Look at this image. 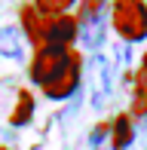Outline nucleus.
Returning <instances> with one entry per match:
<instances>
[{
	"mask_svg": "<svg viewBox=\"0 0 147 150\" xmlns=\"http://www.w3.org/2000/svg\"><path fill=\"white\" fill-rule=\"evenodd\" d=\"M110 28L123 43L147 40V3L144 0H113L110 3Z\"/></svg>",
	"mask_w": 147,
	"mask_h": 150,
	"instance_id": "nucleus-1",
	"label": "nucleus"
},
{
	"mask_svg": "<svg viewBox=\"0 0 147 150\" xmlns=\"http://www.w3.org/2000/svg\"><path fill=\"white\" fill-rule=\"evenodd\" d=\"M71 55H74V49L37 46L34 55H31V61H28V77H31V83L43 89V86H46V83H49V80H52V77H55V74L71 61Z\"/></svg>",
	"mask_w": 147,
	"mask_h": 150,
	"instance_id": "nucleus-2",
	"label": "nucleus"
},
{
	"mask_svg": "<svg viewBox=\"0 0 147 150\" xmlns=\"http://www.w3.org/2000/svg\"><path fill=\"white\" fill-rule=\"evenodd\" d=\"M80 80H83V61H80V55L74 52L71 61L40 92H43V98H49V101H68V98H74V95L80 92Z\"/></svg>",
	"mask_w": 147,
	"mask_h": 150,
	"instance_id": "nucleus-3",
	"label": "nucleus"
},
{
	"mask_svg": "<svg viewBox=\"0 0 147 150\" xmlns=\"http://www.w3.org/2000/svg\"><path fill=\"white\" fill-rule=\"evenodd\" d=\"M113 95V61L104 52L92 58V107H104Z\"/></svg>",
	"mask_w": 147,
	"mask_h": 150,
	"instance_id": "nucleus-4",
	"label": "nucleus"
},
{
	"mask_svg": "<svg viewBox=\"0 0 147 150\" xmlns=\"http://www.w3.org/2000/svg\"><path fill=\"white\" fill-rule=\"evenodd\" d=\"M77 40V16H55L46 22L43 46H58V49H74Z\"/></svg>",
	"mask_w": 147,
	"mask_h": 150,
	"instance_id": "nucleus-5",
	"label": "nucleus"
},
{
	"mask_svg": "<svg viewBox=\"0 0 147 150\" xmlns=\"http://www.w3.org/2000/svg\"><path fill=\"white\" fill-rule=\"evenodd\" d=\"M18 18H22V37H25V43H31L37 49V46H43V34H46V22L49 18L46 16H40V12L34 9V3H25L22 9H18Z\"/></svg>",
	"mask_w": 147,
	"mask_h": 150,
	"instance_id": "nucleus-6",
	"label": "nucleus"
},
{
	"mask_svg": "<svg viewBox=\"0 0 147 150\" xmlns=\"http://www.w3.org/2000/svg\"><path fill=\"white\" fill-rule=\"evenodd\" d=\"M77 40L86 46V49L98 52L104 43V12L101 16H86V18H77Z\"/></svg>",
	"mask_w": 147,
	"mask_h": 150,
	"instance_id": "nucleus-7",
	"label": "nucleus"
},
{
	"mask_svg": "<svg viewBox=\"0 0 147 150\" xmlns=\"http://www.w3.org/2000/svg\"><path fill=\"white\" fill-rule=\"evenodd\" d=\"M34 110H37L34 92H31V89H18V92H16V104H12L6 122H9L12 129H25L31 120H34Z\"/></svg>",
	"mask_w": 147,
	"mask_h": 150,
	"instance_id": "nucleus-8",
	"label": "nucleus"
},
{
	"mask_svg": "<svg viewBox=\"0 0 147 150\" xmlns=\"http://www.w3.org/2000/svg\"><path fill=\"white\" fill-rule=\"evenodd\" d=\"M135 141V120L132 113H117L110 120V150H129Z\"/></svg>",
	"mask_w": 147,
	"mask_h": 150,
	"instance_id": "nucleus-9",
	"label": "nucleus"
},
{
	"mask_svg": "<svg viewBox=\"0 0 147 150\" xmlns=\"http://www.w3.org/2000/svg\"><path fill=\"white\" fill-rule=\"evenodd\" d=\"M0 58H6V61L25 58V37L16 25H0Z\"/></svg>",
	"mask_w": 147,
	"mask_h": 150,
	"instance_id": "nucleus-10",
	"label": "nucleus"
},
{
	"mask_svg": "<svg viewBox=\"0 0 147 150\" xmlns=\"http://www.w3.org/2000/svg\"><path fill=\"white\" fill-rule=\"evenodd\" d=\"M132 120L141 117L147 120V55L141 58V67L135 74V89H132V107H129Z\"/></svg>",
	"mask_w": 147,
	"mask_h": 150,
	"instance_id": "nucleus-11",
	"label": "nucleus"
},
{
	"mask_svg": "<svg viewBox=\"0 0 147 150\" xmlns=\"http://www.w3.org/2000/svg\"><path fill=\"white\" fill-rule=\"evenodd\" d=\"M74 6V0H34V9L46 18H55V16H68V9Z\"/></svg>",
	"mask_w": 147,
	"mask_h": 150,
	"instance_id": "nucleus-12",
	"label": "nucleus"
},
{
	"mask_svg": "<svg viewBox=\"0 0 147 150\" xmlns=\"http://www.w3.org/2000/svg\"><path fill=\"white\" fill-rule=\"evenodd\" d=\"M107 138H110V122H98V126L89 132V147H92V150H98Z\"/></svg>",
	"mask_w": 147,
	"mask_h": 150,
	"instance_id": "nucleus-13",
	"label": "nucleus"
},
{
	"mask_svg": "<svg viewBox=\"0 0 147 150\" xmlns=\"http://www.w3.org/2000/svg\"><path fill=\"white\" fill-rule=\"evenodd\" d=\"M104 3H107V0H80V12H77V18L101 16V12H104Z\"/></svg>",
	"mask_w": 147,
	"mask_h": 150,
	"instance_id": "nucleus-14",
	"label": "nucleus"
},
{
	"mask_svg": "<svg viewBox=\"0 0 147 150\" xmlns=\"http://www.w3.org/2000/svg\"><path fill=\"white\" fill-rule=\"evenodd\" d=\"M144 150H147V120H144Z\"/></svg>",
	"mask_w": 147,
	"mask_h": 150,
	"instance_id": "nucleus-15",
	"label": "nucleus"
},
{
	"mask_svg": "<svg viewBox=\"0 0 147 150\" xmlns=\"http://www.w3.org/2000/svg\"><path fill=\"white\" fill-rule=\"evenodd\" d=\"M0 150H9V147H6V144H0Z\"/></svg>",
	"mask_w": 147,
	"mask_h": 150,
	"instance_id": "nucleus-16",
	"label": "nucleus"
}]
</instances>
